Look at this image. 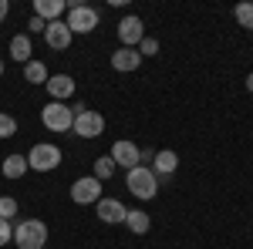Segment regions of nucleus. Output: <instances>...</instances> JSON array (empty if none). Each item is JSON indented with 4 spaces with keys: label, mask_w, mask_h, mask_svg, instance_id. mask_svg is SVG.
Instances as JSON below:
<instances>
[{
    "label": "nucleus",
    "mask_w": 253,
    "mask_h": 249,
    "mask_svg": "<svg viewBox=\"0 0 253 249\" xmlns=\"http://www.w3.org/2000/svg\"><path fill=\"white\" fill-rule=\"evenodd\" d=\"M47 68H44V64H41V61H27V64H24V81H27V84H47Z\"/></svg>",
    "instance_id": "19"
},
{
    "label": "nucleus",
    "mask_w": 253,
    "mask_h": 249,
    "mask_svg": "<svg viewBox=\"0 0 253 249\" xmlns=\"http://www.w3.org/2000/svg\"><path fill=\"white\" fill-rule=\"evenodd\" d=\"M138 64H142V54H138L135 47H118L115 54H112V68L122 71V74H125V71H135Z\"/></svg>",
    "instance_id": "15"
},
{
    "label": "nucleus",
    "mask_w": 253,
    "mask_h": 249,
    "mask_svg": "<svg viewBox=\"0 0 253 249\" xmlns=\"http://www.w3.org/2000/svg\"><path fill=\"white\" fill-rule=\"evenodd\" d=\"M7 243H14V226L7 219H0V246H7Z\"/></svg>",
    "instance_id": "25"
},
{
    "label": "nucleus",
    "mask_w": 253,
    "mask_h": 249,
    "mask_svg": "<svg viewBox=\"0 0 253 249\" xmlns=\"http://www.w3.org/2000/svg\"><path fill=\"white\" fill-rule=\"evenodd\" d=\"M7 14H10V3H7V0H0V24L7 20Z\"/></svg>",
    "instance_id": "27"
},
{
    "label": "nucleus",
    "mask_w": 253,
    "mask_h": 249,
    "mask_svg": "<svg viewBox=\"0 0 253 249\" xmlns=\"http://www.w3.org/2000/svg\"><path fill=\"white\" fill-rule=\"evenodd\" d=\"M179 169V155L169 152V148H162V152H156V158H152V172H156L159 182H169V175Z\"/></svg>",
    "instance_id": "12"
},
{
    "label": "nucleus",
    "mask_w": 253,
    "mask_h": 249,
    "mask_svg": "<svg viewBox=\"0 0 253 249\" xmlns=\"http://www.w3.org/2000/svg\"><path fill=\"white\" fill-rule=\"evenodd\" d=\"M247 91H253V71L247 74Z\"/></svg>",
    "instance_id": "28"
},
{
    "label": "nucleus",
    "mask_w": 253,
    "mask_h": 249,
    "mask_svg": "<svg viewBox=\"0 0 253 249\" xmlns=\"http://www.w3.org/2000/svg\"><path fill=\"white\" fill-rule=\"evenodd\" d=\"M118 40H122V47H138L145 40V24H142V17H135V14L122 17V24H118Z\"/></svg>",
    "instance_id": "7"
},
{
    "label": "nucleus",
    "mask_w": 253,
    "mask_h": 249,
    "mask_svg": "<svg viewBox=\"0 0 253 249\" xmlns=\"http://www.w3.org/2000/svg\"><path fill=\"white\" fill-rule=\"evenodd\" d=\"M0 77H3V61H0Z\"/></svg>",
    "instance_id": "29"
},
{
    "label": "nucleus",
    "mask_w": 253,
    "mask_h": 249,
    "mask_svg": "<svg viewBox=\"0 0 253 249\" xmlns=\"http://www.w3.org/2000/svg\"><path fill=\"white\" fill-rule=\"evenodd\" d=\"M61 14H68V3L64 0H34V17H41L44 24L61 20Z\"/></svg>",
    "instance_id": "14"
},
{
    "label": "nucleus",
    "mask_w": 253,
    "mask_h": 249,
    "mask_svg": "<svg viewBox=\"0 0 253 249\" xmlns=\"http://www.w3.org/2000/svg\"><path fill=\"white\" fill-rule=\"evenodd\" d=\"M58 165H61V148L51 145V142L34 145L31 155H27V169H34V172H51V169H58Z\"/></svg>",
    "instance_id": "4"
},
{
    "label": "nucleus",
    "mask_w": 253,
    "mask_h": 249,
    "mask_svg": "<svg viewBox=\"0 0 253 249\" xmlns=\"http://www.w3.org/2000/svg\"><path fill=\"white\" fill-rule=\"evenodd\" d=\"M98 219L101 222H108V226H115V222H125V215H128V209L118 202V199H98Z\"/></svg>",
    "instance_id": "11"
},
{
    "label": "nucleus",
    "mask_w": 253,
    "mask_h": 249,
    "mask_svg": "<svg viewBox=\"0 0 253 249\" xmlns=\"http://www.w3.org/2000/svg\"><path fill=\"white\" fill-rule=\"evenodd\" d=\"M41 121L47 132H71L75 125V108H68L64 101H47L41 108Z\"/></svg>",
    "instance_id": "3"
},
{
    "label": "nucleus",
    "mask_w": 253,
    "mask_h": 249,
    "mask_svg": "<svg viewBox=\"0 0 253 249\" xmlns=\"http://www.w3.org/2000/svg\"><path fill=\"white\" fill-rule=\"evenodd\" d=\"M44 27H47V24H44L41 17H31V24H27V34H44Z\"/></svg>",
    "instance_id": "26"
},
{
    "label": "nucleus",
    "mask_w": 253,
    "mask_h": 249,
    "mask_svg": "<svg viewBox=\"0 0 253 249\" xmlns=\"http://www.w3.org/2000/svg\"><path fill=\"white\" fill-rule=\"evenodd\" d=\"M0 172H3V178H20V175L27 172V155H7L3 165H0Z\"/></svg>",
    "instance_id": "17"
},
{
    "label": "nucleus",
    "mask_w": 253,
    "mask_h": 249,
    "mask_svg": "<svg viewBox=\"0 0 253 249\" xmlns=\"http://www.w3.org/2000/svg\"><path fill=\"white\" fill-rule=\"evenodd\" d=\"M31 54H34V47H31V37H27V34H17V37L10 40V58H14V61L27 64Z\"/></svg>",
    "instance_id": "18"
},
{
    "label": "nucleus",
    "mask_w": 253,
    "mask_h": 249,
    "mask_svg": "<svg viewBox=\"0 0 253 249\" xmlns=\"http://www.w3.org/2000/svg\"><path fill=\"white\" fill-rule=\"evenodd\" d=\"M17 215V199H10V195H0V219H14Z\"/></svg>",
    "instance_id": "22"
},
{
    "label": "nucleus",
    "mask_w": 253,
    "mask_h": 249,
    "mask_svg": "<svg viewBox=\"0 0 253 249\" xmlns=\"http://www.w3.org/2000/svg\"><path fill=\"white\" fill-rule=\"evenodd\" d=\"M68 31L71 34H91L98 27V10L95 7H88V3H78V7H71L68 10Z\"/></svg>",
    "instance_id": "5"
},
{
    "label": "nucleus",
    "mask_w": 253,
    "mask_h": 249,
    "mask_svg": "<svg viewBox=\"0 0 253 249\" xmlns=\"http://www.w3.org/2000/svg\"><path fill=\"white\" fill-rule=\"evenodd\" d=\"M125 189L132 192L135 199H156L159 178L149 165H135V169H128V175H125Z\"/></svg>",
    "instance_id": "1"
},
{
    "label": "nucleus",
    "mask_w": 253,
    "mask_h": 249,
    "mask_svg": "<svg viewBox=\"0 0 253 249\" xmlns=\"http://www.w3.org/2000/svg\"><path fill=\"white\" fill-rule=\"evenodd\" d=\"M125 226L135 232V236H145V232L152 229V219H149V212H142V209H128V215H125Z\"/></svg>",
    "instance_id": "16"
},
{
    "label": "nucleus",
    "mask_w": 253,
    "mask_h": 249,
    "mask_svg": "<svg viewBox=\"0 0 253 249\" xmlns=\"http://www.w3.org/2000/svg\"><path fill=\"white\" fill-rule=\"evenodd\" d=\"M71 31H68V24L64 20H51L47 27H44V40H47V47L51 51H68L71 47Z\"/></svg>",
    "instance_id": "9"
},
{
    "label": "nucleus",
    "mask_w": 253,
    "mask_h": 249,
    "mask_svg": "<svg viewBox=\"0 0 253 249\" xmlns=\"http://www.w3.org/2000/svg\"><path fill=\"white\" fill-rule=\"evenodd\" d=\"M247 31H250V34H253V24H250V27H247Z\"/></svg>",
    "instance_id": "30"
},
{
    "label": "nucleus",
    "mask_w": 253,
    "mask_h": 249,
    "mask_svg": "<svg viewBox=\"0 0 253 249\" xmlns=\"http://www.w3.org/2000/svg\"><path fill=\"white\" fill-rule=\"evenodd\" d=\"M14 132H17V121L0 111V138H14Z\"/></svg>",
    "instance_id": "23"
},
{
    "label": "nucleus",
    "mask_w": 253,
    "mask_h": 249,
    "mask_svg": "<svg viewBox=\"0 0 253 249\" xmlns=\"http://www.w3.org/2000/svg\"><path fill=\"white\" fill-rule=\"evenodd\" d=\"M135 51L142 54V58H152V54H159V40H156V37H145V40L135 47Z\"/></svg>",
    "instance_id": "24"
},
{
    "label": "nucleus",
    "mask_w": 253,
    "mask_h": 249,
    "mask_svg": "<svg viewBox=\"0 0 253 249\" xmlns=\"http://www.w3.org/2000/svg\"><path fill=\"white\" fill-rule=\"evenodd\" d=\"M233 17L240 20V24H243V27H250V24H253V3H250V0H243V3H236Z\"/></svg>",
    "instance_id": "21"
},
{
    "label": "nucleus",
    "mask_w": 253,
    "mask_h": 249,
    "mask_svg": "<svg viewBox=\"0 0 253 249\" xmlns=\"http://www.w3.org/2000/svg\"><path fill=\"white\" fill-rule=\"evenodd\" d=\"M138 152H142V148H138L135 142H125V138H122V142L112 145V162H115L118 169H135L138 165Z\"/></svg>",
    "instance_id": "10"
},
{
    "label": "nucleus",
    "mask_w": 253,
    "mask_h": 249,
    "mask_svg": "<svg viewBox=\"0 0 253 249\" xmlns=\"http://www.w3.org/2000/svg\"><path fill=\"white\" fill-rule=\"evenodd\" d=\"M14 243H17V249H44L47 226L41 219H24V222L14 226Z\"/></svg>",
    "instance_id": "2"
},
{
    "label": "nucleus",
    "mask_w": 253,
    "mask_h": 249,
    "mask_svg": "<svg viewBox=\"0 0 253 249\" xmlns=\"http://www.w3.org/2000/svg\"><path fill=\"white\" fill-rule=\"evenodd\" d=\"M71 132L81 135V138H98V135L105 132V118L98 115V111H91V108H78V111H75Z\"/></svg>",
    "instance_id": "6"
},
{
    "label": "nucleus",
    "mask_w": 253,
    "mask_h": 249,
    "mask_svg": "<svg viewBox=\"0 0 253 249\" xmlns=\"http://www.w3.org/2000/svg\"><path fill=\"white\" fill-rule=\"evenodd\" d=\"M44 88H47L51 101H64V98L75 95V77H71V74H54V77H47Z\"/></svg>",
    "instance_id": "13"
},
{
    "label": "nucleus",
    "mask_w": 253,
    "mask_h": 249,
    "mask_svg": "<svg viewBox=\"0 0 253 249\" xmlns=\"http://www.w3.org/2000/svg\"><path fill=\"white\" fill-rule=\"evenodd\" d=\"M115 162H112V155H101V158H95V178L98 182H105V178H112L115 175Z\"/></svg>",
    "instance_id": "20"
},
{
    "label": "nucleus",
    "mask_w": 253,
    "mask_h": 249,
    "mask_svg": "<svg viewBox=\"0 0 253 249\" xmlns=\"http://www.w3.org/2000/svg\"><path fill=\"white\" fill-rule=\"evenodd\" d=\"M71 199L78 202V206H91L101 199V182H98L95 175H88V178H78L75 185H71Z\"/></svg>",
    "instance_id": "8"
}]
</instances>
